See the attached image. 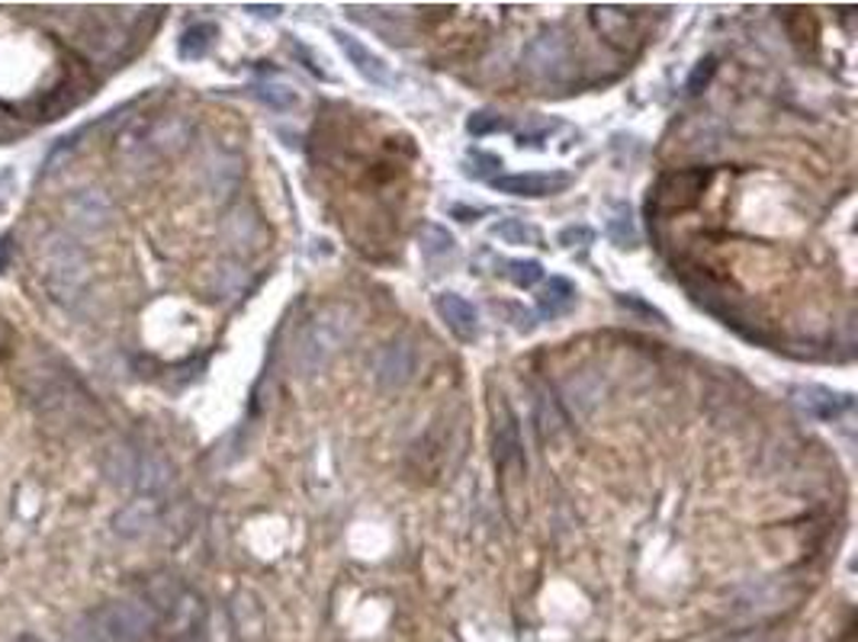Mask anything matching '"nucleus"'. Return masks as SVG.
Masks as SVG:
<instances>
[{"mask_svg":"<svg viewBox=\"0 0 858 642\" xmlns=\"http://www.w3.org/2000/svg\"><path fill=\"white\" fill-rule=\"evenodd\" d=\"M537 306L547 319H557V315H566L572 306H575V286L563 277H550V283L543 286V292L537 296Z\"/></svg>","mask_w":858,"mask_h":642,"instance_id":"obj_10","label":"nucleus"},{"mask_svg":"<svg viewBox=\"0 0 858 642\" xmlns=\"http://www.w3.org/2000/svg\"><path fill=\"white\" fill-rule=\"evenodd\" d=\"M496 460L499 466H508L511 460H521V440H518V425L515 415L505 408V421L496 428Z\"/></svg>","mask_w":858,"mask_h":642,"instance_id":"obj_12","label":"nucleus"},{"mask_svg":"<svg viewBox=\"0 0 858 642\" xmlns=\"http://www.w3.org/2000/svg\"><path fill=\"white\" fill-rule=\"evenodd\" d=\"M187 642H210L206 636H193V640H187Z\"/></svg>","mask_w":858,"mask_h":642,"instance_id":"obj_23","label":"nucleus"},{"mask_svg":"<svg viewBox=\"0 0 858 642\" xmlns=\"http://www.w3.org/2000/svg\"><path fill=\"white\" fill-rule=\"evenodd\" d=\"M508 280L518 289H531L543 280V264L540 260H515V264H508Z\"/></svg>","mask_w":858,"mask_h":642,"instance_id":"obj_17","label":"nucleus"},{"mask_svg":"<svg viewBox=\"0 0 858 642\" xmlns=\"http://www.w3.org/2000/svg\"><path fill=\"white\" fill-rule=\"evenodd\" d=\"M563 55H566L563 39L543 33V36L534 39V42L528 45V68L534 74H550L563 62Z\"/></svg>","mask_w":858,"mask_h":642,"instance_id":"obj_11","label":"nucleus"},{"mask_svg":"<svg viewBox=\"0 0 858 642\" xmlns=\"http://www.w3.org/2000/svg\"><path fill=\"white\" fill-rule=\"evenodd\" d=\"M419 248L422 254L434 260V257H441V254H447V250H454V235L447 232V228H441V225H422L419 228Z\"/></svg>","mask_w":858,"mask_h":642,"instance_id":"obj_15","label":"nucleus"},{"mask_svg":"<svg viewBox=\"0 0 858 642\" xmlns=\"http://www.w3.org/2000/svg\"><path fill=\"white\" fill-rule=\"evenodd\" d=\"M348 331H351L348 309H325L322 315H316V319L309 321V328L303 331L299 347H296V363H299V370H303V373H316V370H322L325 363L345 347Z\"/></svg>","mask_w":858,"mask_h":642,"instance_id":"obj_2","label":"nucleus"},{"mask_svg":"<svg viewBox=\"0 0 858 642\" xmlns=\"http://www.w3.org/2000/svg\"><path fill=\"white\" fill-rule=\"evenodd\" d=\"M492 235L505 245H540V232L525 218H501L492 225Z\"/></svg>","mask_w":858,"mask_h":642,"instance_id":"obj_13","label":"nucleus"},{"mask_svg":"<svg viewBox=\"0 0 858 642\" xmlns=\"http://www.w3.org/2000/svg\"><path fill=\"white\" fill-rule=\"evenodd\" d=\"M65 213H68V218L77 228L94 232V228H100L109 218V200L104 193H97V190H81V193H74L72 200L65 203Z\"/></svg>","mask_w":858,"mask_h":642,"instance_id":"obj_9","label":"nucleus"},{"mask_svg":"<svg viewBox=\"0 0 858 642\" xmlns=\"http://www.w3.org/2000/svg\"><path fill=\"white\" fill-rule=\"evenodd\" d=\"M466 129H469V136L483 139V136H489V132H501V129H508V122L499 119L496 113H473V116H469V122H466Z\"/></svg>","mask_w":858,"mask_h":642,"instance_id":"obj_19","label":"nucleus"},{"mask_svg":"<svg viewBox=\"0 0 858 642\" xmlns=\"http://www.w3.org/2000/svg\"><path fill=\"white\" fill-rule=\"evenodd\" d=\"M434 312L441 321L454 331V338H460L464 344H473L479 338V315L476 309L457 292H437L434 296Z\"/></svg>","mask_w":858,"mask_h":642,"instance_id":"obj_5","label":"nucleus"},{"mask_svg":"<svg viewBox=\"0 0 858 642\" xmlns=\"http://www.w3.org/2000/svg\"><path fill=\"white\" fill-rule=\"evenodd\" d=\"M331 36L338 39V45H341V52L348 55V62H351L370 84H380V87H390V84H393V74L386 68V62H383L380 55H373L360 39H354L351 33H341V30H335Z\"/></svg>","mask_w":858,"mask_h":642,"instance_id":"obj_7","label":"nucleus"},{"mask_svg":"<svg viewBox=\"0 0 858 642\" xmlns=\"http://www.w3.org/2000/svg\"><path fill=\"white\" fill-rule=\"evenodd\" d=\"M254 94H257V100H264L267 107L274 109H293L299 104V97L289 87H284V84H261Z\"/></svg>","mask_w":858,"mask_h":642,"instance_id":"obj_18","label":"nucleus"},{"mask_svg":"<svg viewBox=\"0 0 858 642\" xmlns=\"http://www.w3.org/2000/svg\"><path fill=\"white\" fill-rule=\"evenodd\" d=\"M42 274H45L49 292L55 299H72L87 283L91 267H87L84 250L77 248L74 242H68L65 235H52L42 245Z\"/></svg>","mask_w":858,"mask_h":642,"instance_id":"obj_3","label":"nucleus"},{"mask_svg":"<svg viewBox=\"0 0 858 642\" xmlns=\"http://www.w3.org/2000/svg\"><path fill=\"white\" fill-rule=\"evenodd\" d=\"M794 402L807 411V415H814V418H820V421H833V418H839V415H846L849 408H852V398L843 393H833V389H823V386H804V389H797L794 393Z\"/></svg>","mask_w":858,"mask_h":642,"instance_id":"obj_8","label":"nucleus"},{"mask_svg":"<svg viewBox=\"0 0 858 642\" xmlns=\"http://www.w3.org/2000/svg\"><path fill=\"white\" fill-rule=\"evenodd\" d=\"M572 183V174L566 171H550V174H505V178L492 180V186L499 193H511V196H553L560 190H566Z\"/></svg>","mask_w":858,"mask_h":642,"instance_id":"obj_6","label":"nucleus"},{"mask_svg":"<svg viewBox=\"0 0 858 642\" xmlns=\"http://www.w3.org/2000/svg\"><path fill=\"white\" fill-rule=\"evenodd\" d=\"M608 235L621 248H634L637 245V228H634V215L627 210V203H611Z\"/></svg>","mask_w":858,"mask_h":642,"instance_id":"obj_14","label":"nucleus"},{"mask_svg":"<svg viewBox=\"0 0 858 642\" xmlns=\"http://www.w3.org/2000/svg\"><path fill=\"white\" fill-rule=\"evenodd\" d=\"M708 171L701 168H691V171H672L666 178L656 183L653 190V200H649V210L656 213H676V210H688L701 200L705 186H708Z\"/></svg>","mask_w":858,"mask_h":642,"instance_id":"obj_4","label":"nucleus"},{"mask_svg":"<svg viewBox=\"0 0 858 642\" xmlns=\"http://www.w3.org/2000/svg\"><path fill=\"white\" fill-rule=\"evenodd\" d=\"M592 238H595V232L585 228V225H579V228H566V232L560 235V245L572 248V242H592Z\"/></svg>","mask_w":858,"mask_h":642,"instance_id":"obj_21","label":"nucleus"},{"mask_svg":"<svg viewBox=\"0 0 858 642\" xmlns=\"http://www.w3.org/2000/svg\"><path fill=\"white\" fill-rule=\"evenodd\" d=\"M717 72V58H705L698 68H695V74L688 77V94H701V87L714 77Z\"/></svg>","mask_w":858,"mask_h":642,"instance_id":"obj_20","label":"nucleus"},{"mask_svg":"<svg viewBox=\"0 0 858 642\" xmlns=\"http://www.w3.org/2000/svg\"><path fill=\"white\" fill-rule=\"evenodd\" d=\"M248 10H257L261 17H277L280 13V7H248Z\"/></svg>","mask_w":858,"mask_h":642,"instance_id":"obj_22","label":"nucleus"},{"mask_svg":"<svg viewBox=\"0 0 858 642\" xmlns=\"http://www.w3.org/2000/svg\"><path fill=\"white\" fill-rule=\"evenodd\" d=\"M158 627V607L145 601H113L74 623V642H148Z\"/></svg>","mask_w":858,"mask_h":642,"instance_id":"obj_1","label":"nucleus"},{"mask_svg":"<svg viewBox=\"0 0 858 642\" xmlns=\"http://www.w3.org/2000/svg\"><path fill=\"white\" fill-rule=\"evenodd\" d=\"M215 30L213 26H190L183 39H180V58H190V62H197V58H203L206 55V49H210V42H213Z\"/></svg>","mask_w":858,"mask_h":642,"instance_id":"obj_16","label":"nucleus"}]
</instances>
